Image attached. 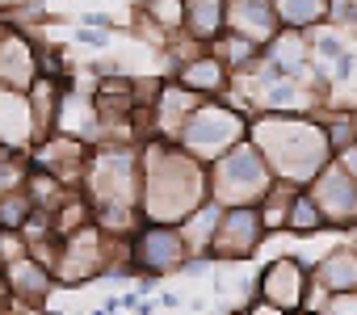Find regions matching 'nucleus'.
<instances>
[{"instance_id": "f257e3e1", "label": "nucleus", "mask_w": 357, "mask_h": 315, "mask_svg": "<svg viewBox=\"0 0 357 315\" xmlns=\"http://www.w3.org/2000/svg\"><path fill=\"white\" fill-rule=\"evenodd\" d=\"M202 202H211V169L194 160L181 143H151L143 155V190H139L143 219L176 227Z\"/></svg>"}, {"instance_id": "412c9836", "label": "nucleus", "mask_w": 357, "mask_h": 315, "mask_svg": "<svg viewBox=\"0 0 357 315\" xmlns=\"http://www.w3.org/2000/svg\"><path fill=\"white\" fill-rule=\"evenodd\" d=\"M160 307H181V294H160Z\"/></svg>"}, {"instance_id": "a211bd4d", "label": "nucleus", "mask_w": 357, "mask_h": 315, "mask_svg": "<svg viewBox=\"0 0 357 315\" xmlns=\"http://www.w3.org/2000/svg\"><path fill=\"white\" fill-rule=\"evenodd\" d=\"M76 43H80V47H97V51H101V47H109V34H105V30L84 26V30H76Z\"/></svg>"}, {"instance_id": "f03ea898", "label": "nucleus", "mask_w": 357, "mask_h": 315, "mask_svg": "<svg viewBox=\"0 0 357 315\" xmlns=\"http://www.w3.org/2000/svg\"><path fill=\"white\" fill-rule=\"evenodd\" d=\"M252 147L265 155V164L273 169V177L282 185H311L336 155L328 143V130L307 122V118H290V114H269L257 126H248Z\"/></svg>"}, {"instance_id": "4be33fe9", "label": "nucleus", "mask_w": 357, "mask_h": 315, "mask_svg": "<svg viewBox=\"0 0 357 315\" xmlns=\"http://www.w3.org/2000/svg\"><path fill=\"white\" fill-rule=\"evenodd\" d=\"M290 315H315V311H307V307H303V311H290Z\"/></svg>"}, {"instance_id": "7ed1b4c3", "label": "nucleus", "mask_w": 357, "mask_h": 315, "mask_svg": "<svg viewBox=\"0 0 357 315\" xmlns=\"http://www.w3.org/2000/svg\"><path fill=\"white\" fill-rule=\"evenodd\" d=\"M278 177L265 164V155L252 147V139L236 143L227 155L211 164V202H219L223 210L231 206H261L273 194Z\"/></svg>"}, {"instance_id": "423d86ee", "label": "nucleus", "mask_w": 357, "mask_h": 315, "mask_svg": "<svg viewBox=\"0 0 357 315\" xmlns=\"http://www.w3.org/2000/svg\"><path fill=\"white\" fill-rule=\"evenodd\" d=\"M190 261L185 236L181 227H164V223H143V231L130 244V265L147 277H164V273H181Z\"/></svg>"}, {"instance_id": "1a4fd4ad", "label": "nucleus", "mask_w": 357, "mask_h": 315, "mask_svg": "<svg viewBox=\"0 0 357 315\" xmlns=\"http://www.w3.org/2000/svg\"><path fill=\"white\" fill-rule=\"evenodd\" d=\"M307 286H311L307 265L303 261H290V256H278L273 265L261 269V277H257V290L261 294L257 298H265V302H273V307H282L290 315V311H303Z\"/></svg>"}, {"instance_id": "6ab92c4d", "label": "nucleus", "mask_w": 357, "mask_h": 315, "mask_svg": "<svg viewBox=\"0 0 357 315\" xmlns=\"http://www.w3.org/2000/svg\"><path fill=\"white\" fill-rule=\"evenodd\" d=\"M244 315H286V311L273 307V302H265V298H252V302L244 307Z\"/></svg>"}, {"instance_id": "f8f14e48", "label": "nucleus", "mask_w": 357, "mask_h": 315, "mask_svg": "<svg viewBox=\"0 0 357 315\" xmlns=\"http://www.w3.org/2000/svg\"><path fill=\"white\" fill-rule=\"evenodd\" d=\"M34 80H38V59H34L30 43L17 34H5L0 38V89L30 93Z\"/></svg>"}, {"instance_id": "aec40b11", "label": "nucleus", "mask_w": 357, "mask_h": 315, "mask_svg": "<svg viewBox=\"0 0 357 315\" xmlns=\"http://www.w3.org/2000/svg\"><path fill=\"white\" fill-rule=\"evenodd\" d=\"M13 298H9V286H5V273H0V315H9Z\"/></svg>"}, {"instance_id": "ddd939ff", "label": "nucleus", "mask_w": 357, "mask_h": 315, "mask_svg": "<svg viewBox=\"0 0 357 315\" xmlns=\"http://www.w3.org/2000/svg\"><path fill=\"white\" fill-rule=\"evenodd\" d=\"M311 277H315V286H319L324 294H332V298L357 294V244H344V248L328 252Z\"/></svg>"}, {"instance_id": "9d476101", "label": "nucleus", "mask_w": 357, "mask_h": 315, "mask_svg": "<svg viewBox=\"0 0 357 315\" xmlns=\"http://www.w3.org/2000/svg\"><path fill=\"white\" fill-rule=\"evenodd\" d=\"M5 286H9V298L22 307H47V298L55 290V273L34 256H17L5 265Z\"/></svg>"}, {"instance_id": "0eeeda50", "label": "nucleus", "mask_w": 357, "mask_h": 315, "mask_svg": "<svg viewBox=\"0 0 357 315\" xmlns=\"http://www.w3.org/2000/svg\"><path fill=\"white\" fill-rule=\"evenodd\" d=\"M265 240V219L261 206H231L219 219V231L211 240V261H248Z\"/></svg>"}, {"instance_id": "9b49d317", "label": "nucleus", "mask_w": 357, "mask_h": 315, "mask_svg": "<svg viewBox=\"0 0 357 315\" xmlns=\"http://www.w3.org/2000/svg\"><path fill=\"white\" fill-rule=\"evenodd\" d=\"M227 34H244V38L269 47L282 34L273 0H227Z\"/></svg>"}, {"instance_id": "6e6552de", "label": "nucleus", "mask_w": 357, "mask_h": 315, "mask_svg": "<svg viewBox=\"0 0 357 315\" xmlns=\"http://www.w3.org/2000/svg\"><path fill=\"white\" fill-rule=\"evenodd\" d=\"M311 198L324 215V223L340 227V231H353L357 227V181L344 173L340 160H332L315 181H311Z\"/></svg>"}, {"instance_id": "2eb2a0df", "label": "nucleus", "mask_w": 357, "mask_h": 315, "mask_svg": "<svg viewBox=\"0 0 357 315\" xmlns=\"http://www.w3.org/2000/svg\"><path fill=\"white\" fill-rule=\"evenodd\" d=\"M181 5H185V26L194 30L190 38L211 47L227 26V0H181Z\"/></svg>"}, {"instance_id": "39448f33", "label": "nucleus", "mask_w": 357, "mask_h": 315, "mask_svg": "<svg viewBox=\"0 0 357 315\" xmlns=\"http://www.w3.org/2000/svg\"><path fill=\"white\" fill-rule=\"evenodd\" d=\"M139 160L135 151H122V147H109L101 155H93L89 169H84V198L93 202V210L101 206H135L139 210Z\"/></svg>"}, {"instance_id": "20e7f679", "label": "nucleus", "mask_w": 357, "mask_h": 315, "mask_svg": "<svg viewBox=\"0 0 357 315\" xmlns=\"http://www.w3.org/2000/svg\"><path fill=\"white\" fill-rule=\"evenodd\" d=\"M248 139V122L240 109H231V101H202L185 122L181 130H176L172 143H181L194 160H219V155H227L236 143Z\"/></svg>"}, {"instance_id": "4468645a", "label": "nucleus", "mask_w": 357, "mask_h": 315, "mask_svg": "<svg viewBox=\"0 0 357 315\" xmlns=\"http://www.w3.org/2000/svg\"><path fill=\"white\" fill-rule=\"evenodd\" d=\"M227 63L223 59H215V55H194L185 68H181V80H176V84H185L190 93H198L202 101L206 97H215V93H223L227 89Z\"/></svg>"}, {"instance_id": "f3484780", "label": "nucleus", "mask_w": 357, "mask_h": 315, "mask_svg": "<svg viewBox=\"0 0 357 315\" xmlns=\"http://www.w3.org/2000/svg\"><path fill=\"white\" fill-rule=\"evenodd\" d=\"M286 227H290V231H298V236H315V231H324L328 223H324V215H319V206H315V198H311V194H294V198H290Z\"/></svg>"}, {"instance_id": "dca6fc26", "label": "nucleus", "mask_w": 357, "mask_h": 315, "mask_svg": "<svg viewBox=\"0 0 357 315\" xmlns=\"http://www.w3.org/2000/svg\"><path fill=\"white\" fill-rule=\"evenodd\" d=\"M282 30H311L315 22L332 17V0H273Z\"/></svg>"}]
</instances>
